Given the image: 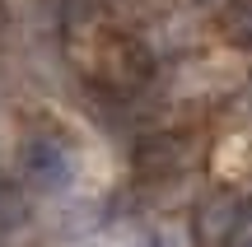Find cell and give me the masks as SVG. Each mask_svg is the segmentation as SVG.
Listing matches in <instances>:
<instances>
[{
	"label": "cell",
	"instance_id": "1",
	"mask_svg": "<svg viewBox=\"0 0 252 247\" xmlns=\"http://www.w3.org/2000/svg\"><path fill=\"white\" fill-rule=\"evenodd\" d=\"M24 177L37 187V192H65L75 177V154L65 140L56 136H33L24 149Z\"/></svg>",
	"mask_w": 252,
	"mask_h": 247
},
{
	"label": "cell",
	"instance_id": "2",
	"mask_svg": "<svg viewBox=\"0 0 252 247\" xmlns=\"http://www.w3.org/2000/svg\"><path fill=\"white\" fill-rule=\"evenodd\" d=\"M243 229H248V210H243L238 196H215V201H206L201 215H196V233H201V243H210V247L238 243Z\"/></svg>",
	"mask_w": 252,
	"mask_h": 247
},
{
	"label": "cell",
	"instance_id": "3",
	"mask_svg": "<svg viewBox=\"0 0 252 247\" xmlns=\"http://www.w3.org/2000/svg\"><path fill=\"white\" fill-rule=\"evenodd\" d=\"M229 37L234 42H252V9H234L229 14Z\"/></svg>",
	"mask_w": 252,
	"mask_h": 247
},
{
	"label": "cell",
	"instance_id": "4",
	"mask_svg": "<svg viewBox=\"0 0 252 247\" xmlns=\"http://www.w3.org/2000/svg\"><path fill=\"white\" fill-rule=\"evenodd\" d=\"M150 247H173V238H168V233H154V238H150Z\"/></svg>",
	"mask_w": 252,
	"mask_h": 247
}]
</instances>
